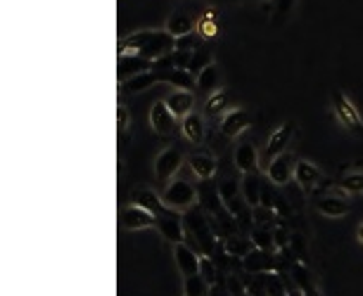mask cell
Listing matches in <instances>:
<instances>
[{
	"label": "cell",
	"instance_id": "obj_25",
	"mask_svg": "<svg viewBox=\"0 0 363 296\" xmlns=\"http://www.w3.org/2000/svg\"><path fill=\"white\" fill-rule=\"evenodd\" d=\"M180 133L190 144H202L204 142V119L202 114L192 112L180 121Z\"/></svg>",
	"mask_w": 363,
	"mask_h": 296
},
{
	"label": "cell",
	"instance_id": "obj_13",
	"mask_svg": "<svg viewBox=\"0 0 363 296\" xmlns=\"http://www.w3.org/2000/svg\"><path fill=\"white\" fill-rule=\"evenodd\" d=\"M173 258H176V266H178L180 275H183V277L199 275V263H202V256H199L192 247H187L185 242L173 247Z\"/></svg>",
	"mask_w": 363,
	"mask_h": 296
},
{
	"label": "cell",
	"instance_id": "obj_14",
	"mask_svg": "<svg viewBox=\"0 0 363 296\" xmlns=\"http://www.w3.org/2000/svg\"><path fill=\"white\" fill-rule=\"evenodd\" d=\"M242 268L249 275H264V273H275V258L271 251L254 249L247 258H242Z\"/></svg>",
	"mask_w": 363,
	"mask_h": 296
},
{
	"label": "cell",
	"instance_id": "obj_20",
	"mask_svg": "<svg viewBox=\"0 0 363 296\" xmlns=\"http://www.w3.org/2000/svg\"><path fill=\"white\" fill-rule=\"evenodd\" d=\"M233 161H235V168L240 171L242 175L247 173H259V152H256L254 144H240V147L235 149L233 154Z\"/></svg>",
	"mask_w": 363,
	"mask_h": 296
},
{
	"label": "cell",
	"instance_id": "obj_31",
	"mask_svg": "<svg viewBox=\"0 0 363 296\" xmlns=\"http://www.w3.org/2000/svg\"><path fill=\"white\" fill-rule=\"evenodd\" d=\"M290 254L295 261L299 263H306L309 266V256H311V251H309V242H306V237L302 235V232H292L290 235Z\"/></svg>",
	"mask_w": 363,
	"mask_h": 296
},
{
	"label": "cell",
	"instance_id": "obj_48",
	"mask_svg": "<svg viewBox=\"0 0 363 296\" xmlns=\"http://www.w3.org/2000/svg\"><path fill=\"white\" fill-rule=\"evenodd\" d=\"M252 3H264V0H252Z\"/></svg>",
	"mask_w": 363,
	"mask_h": 296
},
{
	"label": "cell",
	"instance_id": "obj_16",
	"mask_svg": "<svg viewBox=\"0 0 363 296\" xmlns=\"http://www.w3.org/2000/svg\"><path fill=\"white\" fill-rule=\"evenodd\" d=\"M290 275H292V280H295V287L304 296H321V289H318L314 275H311V270H309V266H306V263L295 261L290 266Z\"/></svg>",
	"mask_w": 363,
	"mask_h": 296
},
{
	"label": "cell",
	"instance_id": "obj_36",
	"mask_svg": "<svg viewBox=\"0 0 363 296\" xmlns=\"http://www.w3.org/2000/svg\"><path fill=\"white\" fill-rule=\"evenodd\" d=\"M216 86H218V69H216V65L206 67L204 72L197 74V88H199V90L214 93V90H218Z\"/></svg>",
	"mask_w": 363,
	"mask_h": 296
},
{
	"label": "cell",
	"instance_id": "obj_34",
	"mask_svg": "<svg viewBox=\"0 0 363 296\" xmlns=\"http://www.w3.org/2000/svg\"><path fill=\"white\" fill-rule=\"evenodd\" d=\"M226 102H228V93L226 90H214L204 102L206 116H218L221 112L226 114Z\"/></svg>",
	"mask_w": 363,
	"mask_h": 296
},
{
	"label": "cell",
	"instance_id": "obj_4",
	"mask_svg": "<svg viewBox=\"0 0 363 296\" xmlns=\"http://www.w3.org/2000/svg\"><path fill=\"white\" fill-rule=\"evenodd\" d=\"M161 201L171 211H187L197 204V190L187 180H173L161 194Z\"/></svg>",
	"mask_w": 363,
	"mask_h": 296
},
{
	"label": "cell",
	"instance_id": "obj_8",
	"mask_svg": "<svg viewBox=\"0 0 363 296\" xmlns=\"http://www.w3.org/2000/svg\"><path fill=\"white\" fill-rule=\"evenodd\" d=\"M183 159L185 156L178 147L161 149V152L157 154V159H154V178H157L159 182L173 178V175L180 171V166H183Z\"/></svg>",
	"mask_w": 363,
	"mask_h": 296
},
{
	"label": "cell",
	"instance_id": "obj_10",
	"mask_svg": "<svg viewBox=\"0 0 363 296\" xmlns=\"http://www.w3.org/2000/svg\"><path fill=\"white\" fill-rule=\"evenodd\" d=\"M147 121H150V126H152L154 133L161 135V137L171 135L173 128H176V116H173V112L169 109L166 100H157V102L152 105Z\"/></svg>",
	"mask_w": 363,
	"mask_h": 296
},
{
	"label": "cell",
	"instance_id": "obj_17",
	"mask_svg": "<svg viewBox=\"0 0 363 296\" xmlns=\"http://www.w3.org/2000/svg\"><path fill=\"white\" fill-rule=\"evenodd\" d=\"M316 211L325 218H342L352 211V206L342 194H325V197L316 201Z\"/></svg>",
	"mask_w": 363,
	"mask_h": 296
},
{
	"label": "cell",
	"instance_id": "obj_21",
	"mask_svg": "<svg viewBox=\"0 0 363 296\" xmlns=\"http://www.w3.org/2000/svg\"><path fill=\"white\" fill-rule=\"evenodd\" d=\"M321 178H323V173L316 163H311L306 159H299L295 163V182L302 187V190H314L318 182H321Z\"/></svg>",
	"mask_w": 363,
	"mask_h": 296
},
{
	"label": "cell",
	"instance_id": "obj_43",
	"mask_svg": "<svg viewBox=\"0 0 363 296\" xmlns=\"http://www.w3.org/2000/svg\"><path fill=\"white\" fill-rule=\"evenodd\" d=\"M171 58H173V65H176V69H187V67H190L192 53H187V50H173Z\"/></svg>",
	"mask_w": 363,
	"mask_h": 296
},
{
	"label": "cell",
	"instance_id": "obj_38",
	"mask_svg": "<svg viewBox=\"0 0 363 296\" xmlns=\"http://www.w3.org/2000/svg\"><path fill=\"white\" fill-rule=\"evenodd\" d=\"M249 239L254 242L256 249H264V251L275 249V239H273L271 228H254L252 232H249Z\"/></svg>",
	"mask_w": 363,
	"mask_h": 296
},
{
	"label": "cell",
	"instance_id": "obj_22",
	"mask_svg": "<svg viewBox=\"0 0 363 296\" xmlns=\"http://www.w3.org/2000/svg\"><path fill=\"white\" fill-rule=\"evenodd\" d=\"M249 123V116L245 109H240V107H235V109H228L226 114L221 119V133L226 137H237L242 133V130L247 128Z\"/></svg>",
	"mask_w": 363,
	"mask_h": 296
},
{
	"label": "cell",
	"instance_id": "obj_18",
	"mask_svg": "<svg viewBox=\"0 0 363 296\" xmlns=\"http://www.w3.org/2000/svg\"><path fill=\"white\" fill-rule=\"evenodd\" d=\"M195 29H197V20L190 12H183V10L171 12V17H169L166 22V31L173 39H183L187 34H195Z\"/></svg>",
	"mask_w": 363,
	"mask_h": 296
},
{
	"label": "cell",
	"instance_id": "obj_45",
	"mask_svg": "<svg viewBox=\"0 0 363 296\" xmlns=\"http://www.w3.org/2000/svg\"><path fill=\"white\" fill-rule=\"evenodd\" d=\"M209 296H230L226 282L221 280V282H216V285H211V287H209Z\"/></svg>",
	"mask_w": 363,
	"mask_h": 296
},
{
	"label": "cell",
	"instance_id": "obj_39",
	"mask_svg": "<svg viewBox=\"0 0 363 296\" xmlns=\"http://www.w3.org/2000/svg\"><path fill=\"white\" fill-rule=\"evenodd\" d=\"M199 275L206 280V285H216V282H221V273H218V266L216 261L211 256H202V263H199Z\"/></svg>",
	"mask_w": 363,
	"mask_h": 296
},
{
	"label": "cell",
	"instance_id": "obj_33",
	"mask_svg": "<svg viewBox=\"0 0 363 296\" xmlns=\"http://www.w3.org/2000/svg\"><path fill=\"white\" fill-rule=\"evenodd\" d=\"M211 65H214V55H211V48L204 46V43H202V46H199V48L195 50V53H192L190 67H187V69H190V72L197 76L199 72H204V69L211 67Z\"/></svg>",
	"mask_w": 363,
	"mask_h": 296
},
{
	"label": "cell",
	"instance_id": "obj_40",
	"mask_svg": "<svg viewBox=\"0 0 363 296\" xmlns=\"http://www.w3.org/2000/svg\"><path fill=\"white\" fill-rule=\"evenodd\" d=\"M340 190L344 194H363V171L344 175V178L340 180Z\"/></svg>",
	"mask_w": 363,
	"mask_h": 296
},
{
	"label": "cell",
	"instance_id": "obj_46",
	"mask_svg": "<svg viewBox=\"0 0 363 296\" xmlns=\"http://www.w3.org/2000/svg\"><path fill=\"white\" fill-rule=\"evenodd\" d=\"M356 239H359V244L363 247V220L359 223V228H356Z\"/></svg>",
	"mask_w": 363,
	"mask_h": 296
},
{
	"label": "cell",
	"instance_id": "obj_7",
	"mask_svg": "<svg viewBox=\"0 0 363 296\" xmlns=\"http://www.w3.org/2000/svg\"><path fill=\"white\" fill-rule=\"evenodd\" d=\"M295 159L290 154H280L266 163V180L273 182L275 187H285L290 185V180L295 178Z\"/></svg>",
	"mask_w": 363,
	"mask_h": 296
},
{
	"label": "cell",
	"instance_id": "obj_37",
	"mask_svg": "<svg viewBox=\"0 0 363 296\" xmlns=\"http://www.w3.org/2000/svg\"><path fill=\"white\" fill-rule=\"evenodd\" d=\"M183 294L185 296H209V285L202 275H192L183 280Z\"/></svg>",
	"mask_w": 363,
	"mask_h": 296
},
{
	"label": "cell",
	"instance_id": "obj_35",
	"mask_svg": "<svg viewBox=\"0 0 363 296\" xmlns=\"http://www.w3.org/2000/svg\"><path fill=\"white\" fill-rule=\"evenodd\" d=\"M252 220H254V228H271L278 218V211L268 209V206H254L252 209Z\"/></svg>",
	"mask_w": 363,
	"mask_h": 296
},
{
	"label": "cell",
	"instance_id": "obj_12",
	"mask_svg": "<svg viewBox=\"0 0 363 296\" xmlns=\"http://www.w3.org/2000/svg\"><path fill=\"white\" fill-rule=\"evenodd\" d=\"M157 230H159V235L166 239V242L173 244V247H176V244H183L185 237H187L183 218H180L178 213H173V211L169 213V216L157 218Z\"/></svg>",
	"mask_w": 363,
	"mask_h": 296
},
{
	"label": "cell",
	"instance_id": "obj_26",
	"mask_svg": "<svg viewBox=\"0 0 363 296\" xmlns=\"http://www.w3.org/2000/svg\"><path fill=\"white\" fill-rule=\"evenodd\" d=\"M159 81L164 83H171L176 90H190V88H197V76L190 72V69H171V72H157Z\"/></svg>",
	"mask_w": 363,
	"mask_h": 296
},
{
	"label": "cell",
	"instance_id": "obj_2",
	"mask_svg": "<svg viewBox=\"0 0 363 296\" xmlns=\"http://www.w3.org/2000/svg\"><path fill=\"white\" fill-rule=\"evenodd\" d=\"M206 216H209V213H206L199 204H195L192 209L185 211L183 223H185L187 237L195 239V242L199 244V249L204 251V256L214 258V251L218 247V242H216V235H214V230H211V225H209V220H206Z\"/></svg>",
	"mask_w": 363,
	"mask_h": 296
},
{
	"label": "cell",
	"instance_id": "obj_41",
	"mask_svg": "<svg viewBox=\"0 0 363 296\" xmlns=\"http://www.w3.org/2000/svg\"><path fill=\"white\" fill-rule=\"evenodd\" d=\"M290 235H292V232L287 230L283 223H280V225H275V228H273L275 249H280V251H283V249H287V247H290Z\"/></svg>",
	"mask_w": 363,
	"mask_h": 296
},
{
	"label": "cell",
	"instance_id": "obj_29",
	"mask_svg": "<svg viewBox=\"0 0 363 296\" xmlns=\"http://www.w3.org/2000/svg\"><path fill=\"white\" fill-rule=\"evenodd\" d=\"M159 81L157 76V72H145V74H138V76L133 79H128L126 83H121L119 88H121V93H126V95H138V93H143V90H147V88H152L154 83Z\"/></svg>",
	"mask_w": 363,
	"mask_h": 296
},
{
	"label": "cell",
	"instance_id": "obj_5",
	"mask_svg": "<svg viewBox=\"0 0 363 296\" xmlns=\"http://www.w3.org/2000/svg\"><path fill=\"white\" fill-rule=\"evenodd\" d=\"M197 204L202 206V209L209 213V216H214L218 220L228 218L230 213L226 211V206H223V199H221V192H218V187L211 185L209 180H202V185L197 187ZM226 223V220H223Z\"/></svg>",
	"mask_w": 363,
	"mask_h": 296
},
{
	"label": "cell",
	"instance_id": "obj_11",
	"mask_svg": "<svg viewBox=\"0 0 363 296\" xmlns=\"http://www.w3.org/2000/svg\"><path fill=\"white\" fill-rule=\"evenodd\" d=\"M154 69V62H150L140 55H121L117 62V81L119 86L126 83L128 79L138 76V74H145V72H152Z\"/></svg>",
	"mask_w": 363,
	"mask_h": 296
},
{
	"label": "cell",
	"instance_id": "obj_1",
	"mask_svg": "<svg viewBox=\"0 0 363 296\" xmlns=\"http://www.w3.org/2000/svg\"><path fill=\"white\" fill-rule=\"evenodd\" d=\"M176 50V39L169 31H136L119 41V58L121 55H140L150 62H157Z\"/></svg>",
	"mask_w": 363,
	"mask_h": 296
},
{
	"label": "cell",
	"instance_id": "obj_32",
	"mask_svg": "<svg viewBox=\"0 0 363 296\" xmlns=\"http://www.w3.org/2000/svg\"><path fill=\"white\" fill-rule=\"evenodd\" d=\"M297 0H273V10H271V27L278 29L290 20V12L295 10Z\"/></svg>",
	"mask_w": 363,
	"mask_h": 296
},
{
	"label": "cell",
	"instance_id": "obj_47",
	"mask_svg": "<svg viewBox=\"0 0 363 296\" xmlns=\"http://www.w3.org/2000/svg\"><path fill=\"white\" fill-rule=\"evenodd\" d=\"M206 3H214V5H223V3H235V0H206Z\"/></svg>",
	"mask_w": 363,
	"mask_h": 296
},
{
	"label": "cell",
	"instance_id": "obj_28",
	"mask_svg": "<svg viewBox=\"0 0 363 296\" xmlns=\"http://www.w3.org/2000/svg\"><path fill=\"white\" fill-rule=\"evenodd\" d=\"M221 249H223V254H226V256L237 258V261H240V258H247L249 254H252V251H254L256 247H254V242H252V239H249V237L245 239V237H235V235H230V237L223 239Z\"/></svg>",
	"mask_w": 363,
	"mask_h": 296
},
{
	"label": "cell",
	"instance_id": "obj_27",
	"mask_svg": "<svg viewBox=\"0 0 363 296\" xmlns=\"http://www.w3.org/2000/svg\"><path fill=\"white\" fill-rule=\"evenodd\" d=\"M133 204L143 206V209H147V211H152L157 218L169 216V213H171V209H169L164 201H161V197H157V194H154L152 190H136Z\"/></svg>",
	"mask_w": 363,
	"mask_h": 296
},
{
	"label": "cell",
	"instance_id": "obj_23",
	"mask_svg": "<svg viewBox=\"0 0 363 296\" xmlns=\"http://www.w3.org/2000/svg\"><path fill=\"white\" fill-rule=\"evenodd\" d=\"M261 187H264V178L259 173H247L242 175V182H240V192H242V199L249 209L254 206H261Z\"/></svg>",
	"mask_w": 363,
	"mask_h": 296
},
{
	"label": "cell",
	"instance_id": "obj_44",
	"mask_svg": "<svg viewBox=\"0 0 363 296\" xmlns=\"http://www.w3.org/2000/svg\"><path fill=\"white\" fill-rule=\"evenodd\" d=\"M117 123H119V130H126L128 126H131V112H128V107H124V105L117 107Z\"/></svg>",
	"mask_w": 363,
	"mask_h": 296
},
{
	"label": "cell",
	"instance_id": "obj_15",
	"mask_svg": "<svg viewBox=\"0 0 363 296\" xmlns=\"http://www.w3.org/2000/svg\"><path fill=\"white\" fill-rule=\"evenodd\" d=\"M187 163H190L192 173L197 175L199 180H211L216 173V156L211 152H206V149H199V152H192L187 156Z\"/></svg>",
	"mask_w": 363,
	"mask_h": 296
},
{
	"label": "cell",
	"instance_id": "obj_30",
	"mask_svg": "<svg viewBox=\"0 0 363 296\" xmlns=\"http://www.w3.org/2000/svg\"><path fill=\"white\" fill-rule=\"evenodd\" d=\"M195 34H197L202 41L216 39V34H218V15H216L214 10H206L204 15L197 17V29H195Z\"/></svg>",
	"mask_w": 363,
	"mask_h": 296
},
{
	"label": "cell",
	"instance_id": "obj_3",
	"mask_svg": "<svg viewBox=\"0 0 363 296\" xmlns=\"http://www.w3.org/2000/svg\"><path fill=\"white\" fill-rule=\"evenodd\" d=\"M330 102H333V112H335V116H337V121H340L342 128H347L349 133L363 137V116H361L359 107L344 95L342 90H337V88L330 93Z\"/></svg>",
	"mask_w": 363,
	"mask_h": 296
},
{
	"label": "cell",
	"instance_id": "obj_42",
	"mask_svg": "<svg viewBox=\"0 0 363 296\" xmlns=\"http://www.w3.org/2000/svg\"><path fill=\"white\" fill-rule=\"evenodd\" d=\"M199 41H202V39H199L197 34H187V36H183V39H176V50H187V53H195V50L202 46Z\"/></svg>",
	"mask_w": 363,
	"mask_h": 296
},
{
	"label": "cell",
	"instance_id": "obj_24",
	"mask_svg": "<svg viewBox=\"0 0 363 296\" xmlns=\"http://www.w3.org/2000/svg\"><path fill=\"white\" fill-rule=\"evenodd\" d=\"M169 109L173 112L176 119H185L187 114H192V107H195V95L192 90H173L166 97Z\"/></svg>",
	"mask_w": 363,
	"mask_h": 296
},
{
	"label": "cell",
	"instance_id": "obj_19",
	"mask_svg": "<svg viewBox=\"0 0 363 296\" xmlns=\"http://www.w3.org/2000/svg\"><path fill=\"white\" fill-rule=\"evenodd\" d=\"M218 192H221V199H223L226 211L233 218H240L242 209H245V201H242V197L237 194V192H240V185H237L235 180H223L221 185H218Z\"/></svg>",
	"mask_w": 363,
	"mask_h": 296
},
{
	"label": "cell",
	"instance_id": "obj_9",
	"mask_svg": "<svg viewBox=\"0 0 363 296\" xmlns=\"http://www.w3.org/2000/svg\"><path fill=\"white\" fill-rule=\"evenodd\" d=\"M121 228L126 232L145 230V228H157V216L152 211L143 209L138 204H131L121 211Z\"/></svg>",
	"mask_w": 363,
	"mask_h": 296
},
{
	"label": "cell",
	"instance_id": "obj_6",
	"mask_svg": "<svg viewBox=\"0 0 363 296\" xmlns=\"http://www.w3.org/2000/svg\"><path fill=\"white\" fill-rule=\"evenodd\" d=\"M292 135H295V121H292V119H287L283 126H278V128H275L273 133L268 135L266 147H264V152H261L264 161L268 163L271 159H275V156L285 154V149H287V144H290Z\"/></svg>",
	"mask_w": 363,
	"mask_h": 296
}]
</instances>
